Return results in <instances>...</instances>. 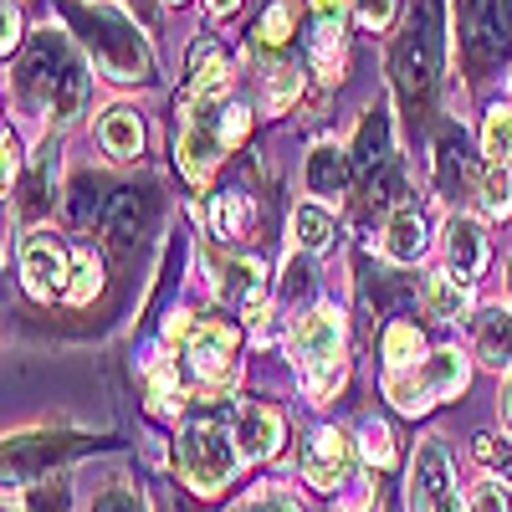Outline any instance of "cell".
Returning <instances> with one entry per match:
<instances>
[{"instance_id":"cell-1","label":"cell","mask_w":512,"mask_h":512,"mask_svg":"<svg viewBox=\"0 0 512 512\" xmlns=\"http://www.w3.org/2000/svg\"><path fill=\"white\" fill-rule=\"evenodd\" d=\"M16 88L31 108H47L57 123H72L82 113V93H88V72H82L77 52L67 47V36L62 31H41L31 41V52L21 62V77H16Z\"/></svg>"},{"instance_id":"cell-2","label":"cell","mask_w":512,"mask_h":512,"mask_svg":"<svg viewBox=\"0 0 512 512\" xmlns=\"http://www.w3.org/2000/svg\"><path fill=\"white\" fill-rule=\"evenodd\" d=\"M395 93L415 123L436 113V88H441V0H420L405 36L395 41Z\"/></svg>"},{"instance_id":"cell-3","label":"cell","mask_w":512,"mask_h":512,"mask_svg":"<svg viewBox=\"0 0 512 512\" xmlns=\"http://www.w3.org/2000/svg\"><path fill=\"white\" fill-rule=\"evenodd\" d=\"M62 16L77 26V36L88 41L93 62L108 77H118V82H144L149 77V41L134 31V21H128V16L98 6V0H93V6H88V0H67Z\"/></svg>"},{"instance_id":"cell-4","label":"cell","mask_w":512,"mask_h":512,"mask_svg":"<svg viewBox=\"0 0 512 512\" xmlns=\"http://www.w3.org/2000/svg\"><path fill=\"white\" fill-rule=\"evenodd\" d=\"M456 47L472 77H487L512 52V0H456Z\"/></svg>"},{"instance_id":"cell-5","label":"cell","mask_w":512,"mask_h":512,"mask_svg":"<svg viewBox=\"0 0 512 512\" xmlns=\"http://www.w3.org/2000/svg\"><path fill=\"white\" fill-rule=\"evenodd\" d=\"M292 349L303 359V384L313 400H328L344 384V328H338L328 308H313L308 318H297Z\"/></svg>"},{"instance_id":"cell-6","label":"cell","mask_w":512,"mask_h":512,"mask_svg":"<svg viewBox=\"0 0 512 512\" xmlns=\"http://www.w3.org/2000/svg\"><path fill=\"white\" fill-rule=\"evenodd\" d=\"M461 390H466V359L456 349H441V354L420 359L410 369H390V374H384V395H390L400 410H410V415L431 410V405H441V400H451Z\"/></svg>"},{"instance_id":"cell-7","label":"cell","mask_w":512,"mask_h":512,"mask_svg":"<svg viewBox=\"0 0 512 512\" xmlns=\"http://www.w3.org/2000/svg\"><path fill=\"white\" fill-rule=\"evenodd\" d=\"M169 338L185 349L190 369L205 384H216V379L226 384L231 379V369H236V328L226 318H190V313H180V318H169Z\"/></svg>"},{"instance_id":"cell-8","label":"cell","mask_w":512,"mask_h":512,"mask_svg":"<svg viewBox=\"0 0 512 512\" xmlns=\"http://www.w3.org/2000/svg\"><path fill=\"white\" fill-rule=\"evenodd\" d=\"M175 466L195 492H221L236 472V446H231V436L221 431V425L200 420L175 441Z\"/></svg>"},{"instance_id":"cell-9","label":"cell","mask_w":512,"mask_h":512,"mask_svg":"<svg viewBox=\"0 0 512 512\" xmlns=\"http://www.w3.org/2000/svg\"><path fill=\"white\" fill-rule=\"evenodd\" d=\"M221 149H226V123L216 113V103L210 98H185V128H180V169L205 185L210 175H216L221 164Z\"/></svg>"},{"instance_id":"cell-10","label":"cell","mask_w":512,"mask_h":512,"mask_svg":"<svg viewBox=\"0 0 512 512\" xmlns=\"http://www.w3.org/2000/svg\"><path fill=\"white\" fill-rule=\"evenodd\" d=\"M354 175H359V190H364L369 205L390 200V190H395V154H390V113L384 108H369L364 123H359Z\"/></svg>"},{"instance_id":"cell-11","label":"cell","mask_w":512,"mask_h":512,"mask_svg":"<svg viewBox=\"0 0 512 512\" xmlns=\"http://www.w3.org/2000/svg\"><path fill=\"white\" fill-rule=\"evenodd\" d=\"M410 502H415V512H461L451 456L441 441H420L415 466H410Z\"/></svg>"},{"instance_id":"cell-12","label":"cell","mask_w":512,"mask_h":512,"mask_svg":"<svg viewBox=\"0 0 512 512\" xmlns=\"http://www.w3.org/2000/svg\"><path fill=\"white\" fill-rule=\"evenodd\" d=\"M154 216H159L154 190H144V185H123V190L108 200L103 231H108V241H113L118 251H128V246H139V241L154 231Z\"/></svg>"},{"instance_id":"cell-13","label":"cell","mask_w":512,"mask_h":512,"mask_svg":"<svg viewBox=\"0 0 512 512\" xmlns=\"http://www.w3.org/2000/svg\"><path fill=\"white\" fill-rule=\"evenodd\" d=\"M21 277H26V292L31 297H41L47 303L52 292H67L72 282V272H67V251H62V241L52 236V231H36V236H26V246H21Z\"/></svg>"},{"instance_id":"cell-14","label":"cell","mask_w":512,"mask_h":512,"mask_svg":"<svg viewBox=\"0 0 512 512\" xmlns=\"http://www.w3.org/2000/svg\"><path fill=\"white\" fill-rule=\"evenodd\" d=\"M349 472H354V441L338 436V431H318L303 451V477L328 492L338 482H349Z\"/></svg>"},{"instance_id":"cell-15","label":"cell","mask_w":512,"mask_h":512,"mask_svg":"<svg viewBox=\"0 0 512 512\" xmlns=\"http://www.w3.org/2000/svg\"><path fill=\"white\" fill-rule=\"evenodd\" d=\"M221 297H226L241 318H262V308H267V267L251 262V256L231 262L226 277H221Z\"/></svg>"},{"instance_id":"cell-16","label":"cell","mask_w":512,"mask_h":512,"mask_svg":"<svg viewBox=\"0 0 512 512\" xmlns=\"http://www.w3.org/2000/svg\"><path fill=\"white\" fill-rule=\"evenodd\" d=\"M303 180H308V195H318V200H344V190L354 180V159L333 144H318L303 164Z\"/></svg>"},{"instance_id":"cell-17","label":"cell","mask_w":512,"mask_h":512,"mask_svg":"<svg viewBox=\"0 0 512 512\" xmlns=\"http://www.w3.org/2000/svg\"><path fill=\"white\" fill-rule=\"evenodd\" d=\"M236 441H241V456H251V461L277 456L282 451V415L272 405H246L236 420Z\"/></svg>"},{"instance_id":"cell-18","label":"cell","mask_w":512,"mask_h":512,"mask_svg":"<svg viewBox=\"0 0 512 512\" xmlns=\"http://www.w3.org/2000/svg\"><path fill=\"white\" fill-rule=\"evenodd\" d=\"M446 256H451V267L461 272V282L482 277V267H487V236H482V226L472 216H451V226H446Z\"/></svg>"},{"instance_id":"cell-19","label":"cell","mask_w":512,"mask_h":512,"mask_svg":"<svg viewBox=\"0 0 512 512\" xmlns=\"http://www.w3.org/2000/svg\"><path fill=\"white\" fill-rule=\"evenodd\" d=\"M420 251H425L420 210L415 205H395L390 226H384V256H390V262H420Z\"/></svg>"},{"instance_id":"cell-20","label":"cell","mask_w":512,"mask_h":512,"mask_svg":"<svg viewBox=\"0 0 512 512\" xmlns=\"http://www.w3.org/2000/svg\"><path fill=\"white\" fill-rule=\"evenodd\" d=\"M190 93L185 98H210V103H216L226 88H231V67H226V57L216 52V47H210V41H200V47L190 52Z\"/></svg>"},{"instance_id":"cell-21","label":"cell","mask_w":512,"mask_h":512,"mask_svg":"<svg viewBox=\"0 0 512 512\" xmlns=\"http://www.w3.org/2000/svg\"><path fill=\"white\" fill-rule=\"evenodd\" d=\"M466 180H472V159H466V134L461 128H441L436 139V185L446 195H456Z\"/></svg>"},{"instance_id":"cell-22","label":"cell","mask_w":512,"mask_h":512,"mask_svg":"<svg viewBox=\"0 0 512 512\" xmlns=\"http://www.w3.org/2000/svg\"><path fill=\"white\" fill-rule=\"evenodd\" d=\"M477 359L492 369H512V313L492 308L477 318Z\"/></svg>"},{"instance_id":"cell-23","label":"cell","mask_w":512,"mask_h":512,"mask_svg":"<svg viewBox=\"0 0 512 512\" xmlns=\"http://www.w3.org/2000/svg\"><path fill=\"white\" fill-rule=\"evenodd\" d=\"M103 149L113 159H134L144 149V123L128 108H108V118H103Z\"/></svg>"},{"instance_id":"cell-24","label":"cell","mask_w":512,"mask_h":512,"mask_svg":"<svg viewBox=\"0 0 512 512\" xmlns=\"http://www.w3.org/2000/svg\"><path fill=\"white\" fill-rule=\"evenodd\" d=\"M420 303H425V313H431V318L456 323V318L466 313V287H461L456 277H425V287H420Z\"/></svg>"},{"instance_id":"cell-25","label":"cell","mask_w":512,"mask_h":512,"mask_svg":"<svg viewBox=\"0 0 512 512\" xmlns=\"http://www.w3.org/2000/svg\"><path fill=\"white\" fill-rule=\"evenodd\" d=\"M482 154L492 169H507L512 164V108H492L487 113V128H482Z\"/></svg>"},{"instance_id":"cell-26","label":"cell","mask_w":512,"mask_h":512,"mask_svg":"<svg viewBox=\"0 0 512 512\" xmlns=\"http://www.w3.org/2000/svg\"><path fill=\"white\" fill-rule=\"evenodd\" d=\"M292 236L303 251H323L333 241V216L323 205H297V216H292Z\"/></svg>"},{"instance_id":"cell-27","label":"cell","mask_w":512,"mask_h":512,"mask_svg":"<svg viewBox=\"0 0 512 512\" xmlns=\"http://www.w3.org/2000/svg\"><path fill=\"white\" fill-rule=\"evenodd\" d=\"M420 328L415 323H395L390 333H384V359H390V369H410L420 364Z\"/></svg>"},{"instance_id":"cell-28","label":"cell","mask_w":512,"mask_h":512,"mask_svg":"<svg viewBox=\"0 0 512 512\" xmlns=\"http://www.w3.org/2000/svg\"><path fill=\"white\" fill-rule=\"evenodd\" d=\"M103 287V267H98V256L93 251H77V267H72V287L67 297L82 308V303H93V292Z\"/></svg>"},{"instance_id":"cell-29","label":"cell","mask_w":512,"mask_h":512,"mask_svg":"<svg viewBox=\"0 0 512 512\" xmlns=\"http://www.w3.org/2000/svg\"><path fill=\"white\" fill-rule=\"evenodd\" d=\"M482 205L492 210V216H507V210H512V180H507V169H492L487 164V175H482Z\"/></svg>"},{"instance_id":"cell-30","label":"cell","mask_w":512,"mask_h":512,"mask_svg":"<svg viewBox=\"0 0 512 512\" xmlns=\"http://www.w3.org/2000/svg\"><path fill=\"white\" fill-rule=\"evenodd\" d=\"M246 195H221L216 200V236H241L246 231Z\"/></svg>"},{"instance_id":"cell-31","label":"cell","mask_w":512,"mask_h":512,"mask_svg":"<svg viewBox=\"0 0 512 512\" xmlns=\"http://www.w3.org/2000/svg\"><path fill=\"white\" fill-rule=\"evenodd\" d=\"M297 88H303V77H297V67L277 62V67H272V93H267V103H272V108H287V103L297 98Z\"/></svg>"},{"instance_id":"cell-32","label":"cell","mask_w":512,"mask_h":512,"mask_svg":"<svg viewBox=\"0 0 512 512\" xmlns=\"http://www.w3.org/2000/svg\"><path fill=\"white\" fill-rule=\"evenodd\" d=\"M364 456H369L374 466H390V461H395V441H390V431H384L379 420L364 425Z\"/></svg>"},{"instance_id":"cell-33","label":"cell","mask_w":512,"mask_h":512,"mask_svg":"<svg viewBox=\"0 0 512 512\" xmlns=\"http://www.w3.org/2000/svg\"><path fill=\"white\" fill-rule=\"evenodd\" d=\"M477 461L507 477V472H512V446H507V441H497V436H477Z\"/></svg>"},{"instance_id":"cell-34","label":"cell","mask_w":512,"mask_h":512,"mask_svg":"<svg viewBox=\"0 0 512 512\" xmlns=\"http://www.w3.org/2000/svg\"><path fill=\"white\" fill-rule=\"evenodd\" d=\"M292 36V6H287V0H277V6L262 16V41H272V47H277V41H287Z\"/></svg>"},{"instance_id":"cell-35","label":"cell","mask_w":512,"mask_h":512,"mask_svg":"<svg viewBox=\"0 0 512 512\" xmlns=\"http://www.w3.org/2000/svg\"><path fill=\"white\" fill-rule=\"evenodd\" d=\"M93 210H98V180H77V200H72V221H77V226H88V221H93Z\"/></svg>"},{"instance_id":"cell-36","label":"cell","mask_w":512,"mask_h":512,"mask_svg":"<svg viewBox=\"0 0 512 512\" xmlns=\"http://www.w3.org/2000/svg\"><path fill=\"white\" fill-rule=\"evenodd\" d=\"M466 512H507V497L497 482H482L472 497H466Z\"/></svg>"},{"instance_id":"cell-37","label":"cell","mask_w":512,"mask_h":512,"mask_svg":"<svg viewBox=\"0 0 512 512\" xmlns=\"http://www.w3.org/2000/svg\"><path fill=\"white\" fill-rule=\"evenodd\" d=\"M359 21L369 31H384V26L395 21V0H359Z\"/></svg>"},{"instance_id":"cell-38","label":"cell","mask_w":512,"mask_h":512,"mask_svg":"<svg viewBox=\"0 0 512 512\" xmlns=\"http://www.w3.org/2000/svg\"><path fill=\"white\" fill-rule=\"evenodd\" d=\"M93 512H139V502H134V492H103L93 502Z\"/></svg>"},{"instance_id":"cell-39","label":"cell","mask_w":512,"mask_h":512,"mask_svg":"<svg viewBox=\"0 0 512 512\" xmlns=\"http://www.w3.org/2000/svg\"><path fill=\"white\" fill-rule=\"evenodd\" d=\"M308 282H313V272H308V262H287V297H297V292H308Z\"/></svg>"},{"instance_id":"cell-40","label":"cell","mask_w":512,"mask_h":512,"mask_svg":"<svg viewBox=\"0 0 512 512\" xmlns=\"http://www.w3.org/2000/svg\"><path fill=\"white\" fill-rule=\"evenodd\" d=\"M246 123H251L246 108H231V113H226V144H236V139L246 134Z\"/></svg>"},{"instance_id":"cell-41","label":"cell","mask_w":512,"mask_h":512,"mask_svg":"<svg viewBox=\"0 0 512 512\" xmlns=\"http://www.w3.org/2000/svg\"><path fill=\"white\" fill-rule=\"evenodd\" d=\"M16 41H21V11L11 6V0H6V52L16 47Z\"/></svg>"},{"instance_id":"cell-42","label":"cell","mask_w":512,"mask_h":512,"mask_svg":"<svg viewBox=\"0 0 512 512\" xmlns=\"http://www.w3.org/2000/svg\"><path fill=\"white\" fill-rule=\"evenodd\" d=\"M21 175V149H16V139L6 134V190H11V180Z\"/></svg>"},{"instance_id":"cell-43","label":"cell","mask_w":512,"mask_h":512,"mask_svg":"<svg viewBox=\"0 0 512 512\" xmlns=\"http://www.w3.org/2000/svg\"><path fill=\"white\" fill-rule=\"evenodd\" d=\"M128 11H134V16L149 26V21H154V0H128Z\"/></svg>"},{"instance_id":"cell-44","label":"cell","mask_w":512,"mask_h":512,"mask_svg":"<svg viewBox=\"0 0 512 512\" xmlns=\"http://www.w3.org/2000/svg\"><path fill=\"white\" fill-rule=\"evenodd\" d=\"M205 6H210V16H231L236 0H205Z\"/></svg>"},{"instance_id":"cell-45","label":"cell","mask_w":512,"mask_h":512,"mask_svg":"<svg viewBox=\"0 0 512 512\" xmlns=\"http://www.w3.org/2000/svg\"><path fill=\"white\" fill-rule=\"evenodd\" d=\"M502 420H507V431H512V379H507V390H502Z\"/></svg>"},{"instance_id":"cell-46","label":"cell","mask_w":512,"mask_h":512,"mask_svg":"<svg viewBox=\"0 0 512 512\" xmlns=\"http://www.w3.org/2000/svg\"><path fill=\"white\" fill-rule=\"evenodd\" d=\"M507 287H512V277H507Z\"/></svg>"}]
</instances>
